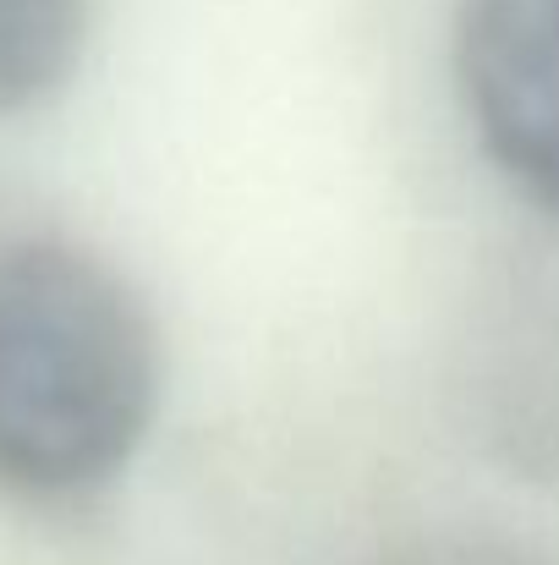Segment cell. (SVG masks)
Wrapping results in <instances>:
<instances>
[{
  "label": "cell",
  "instance_id": "2",
  "mask_svg": "<svg viewBox=\"0 0 559 565\" xmlns=\"http://www.w3.org/2000/svg\"><path fill=\"white\" fill-rule=\"evenodd\" d=\"M455 83L494 171L559 209V0H461Z\"/></svg>",
  "mask_w": 559,
  "mask_h": 565
},
{
  "label": "cell",
  "instance_id": "1",
  "mask_svg": "<svg viewBox=\"0 0 559 565\" xmlns=\"http://www.w3.org/2000/svg\"><path fill=\"white\" fill-rule=\"evenodd\" d=\"M160 406L143 297L66 236L0 242V489L72 500L110 483Z\"/></svg>",
  "mask_w": 559,
  "mask_h": 565
},
{
  "label": "cell",
  "instance_id": "3",
  "mask_svg": "<svg viewBox=\"0 0 559 565\" xmlns=\"http://www.w3.org/2000/svg\"><path fill=\"white\" fill-rule=\"evenodd\" d=\"M94 0H0V116L50 99L88 44Z\"/></svg>",
  "mask_w": 559,
  "mask_h": 565
}]
</instances>
